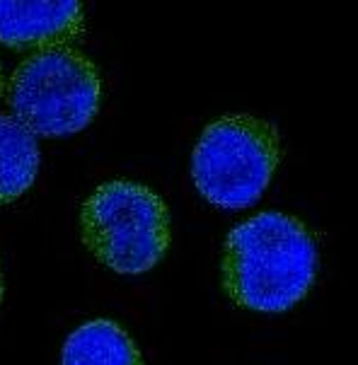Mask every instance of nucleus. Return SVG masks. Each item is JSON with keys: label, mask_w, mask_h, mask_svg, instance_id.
<instances>
[{"label": "nucleus", "mask_w": 358, "mask_h": 365, "mask_svg": "<svg viewBox=\"0 0 358 365\" xmlns=\"http://www.w3.org/2000/svg\"><path fill=\"white\" fill-rule=\"evenodd\" d=\"M317 266V242L310 227L295 215L264 210L227 235L220 283L237 307L279 314L305 300Z\"/></svg>", "instance_id": "nucleus-1"}, {"label": "nucleus", "mask_w": 358, "mask_h": 365, "mask_svg": "<svg viewBox=\"0 0 358 365\" xmlns=\"http://www.w3.org/2000/svg\"><path fill=\"white\" fill-rule=\"evenodd\" d=\"M80 240L109 271L140 276L155 269L170 250L168 203L131 179L104 182L80 206Z\"/></svg>", "instance_id": "nucleus-2"}, {"label": "nucleus", "mask_w": 358, "mask_h": 365, "mask_svg": "<svg viewBox=\"0 0 358 365\" xmlns=\"http://www.w3.org/2000/svg\"><path fill=\"white\" fill-rule=\"evenodd\" d=\"M5 100L32 135L61 138L88 128L102 104V78L76 46L29 53L10 76Z\"/></svg>", "instance_id": "nucleus-3"}, {"label": "nucleus", "mask_w": 358, "mask_h": 365, "mask_svg": "<svg viewBox=\"0 0 358 365\" xmlns=\"http://www.w3.org/2000/svg\"><path fill=\"white\" fill-rule=\"evenodd\" d=\"M281 158L274 123L252 114H227L201 131L191 153V179L208 203L240 210L262 199Z\"/></svg>", "instance_id": "nucleus-4"}, {"label": "nucleus", "mask_w": 358, "mask_h": 365, "mask_svg": "<svg viewBox=\"0 0 358 365\" xmlns=\"http://www.w3.org/2000/svg\"><path fill=\"white\" fill-rule=\"evenodd\" d=\"M85 12L78 0L20 3L0 0V44L15 51H48L71 46L83 34Z\"/></svg>", "instance_id": "nucleus-5"}, {"label": "nucleus", "mask_w": 358, "mask_h": 365, "mask_svg": "<svg viewBox=\"0 0 358 365\" xmlns=\"http://www.w3.org/2000/svg\"><path fill=\"white\" fill-rule=\"evenodd\" d=\"M61 365H145L133 336L114 319H92L68 334Z\"/></svg>", "instance_id": "nucleus-6"}, {"label": "nucleus", "mask_w": 358, "mask_h": 365, "mask_svg": "<svg viewBox=\"0 0 358 365\" xmlns=\"http://www.w3.org/2000/svg\"><path fill=\"white\" fill-rule=\"evenodd\" d=\"M41 153L32 135L10 114H0V206L17 201L39 177Z\"/></svg>", "instance_id": "nucleus-7"}, {"label": "nucleus", "mask_w": 358, "mask_h": 365, "mask_svg": "<svg viewBox=\"0 0 358 365\" xmlns=\"http://www.w3.org/2000/svg\"><path fill=\"white\" fill-rule=\"evenodd\" d=\"M5 298V278H3V269H0V305H3Z\"/></svg>", "instance_id": "nucleus-8"}, {"label": "nucleus", "mask_w": 358, "mask_h": 365, "mask_svg": "<svg viewBox=\"0 0 358 365\" xmlns=\"http://www.w3.org/2000/svg\"><path fill=\"white\" fill-rule=\"evenodd\" d=\"M3 88H5V80H3V66H0V95H3Z\"/></svg>", "instance_id": "nucleus-9"}]
</instances>
